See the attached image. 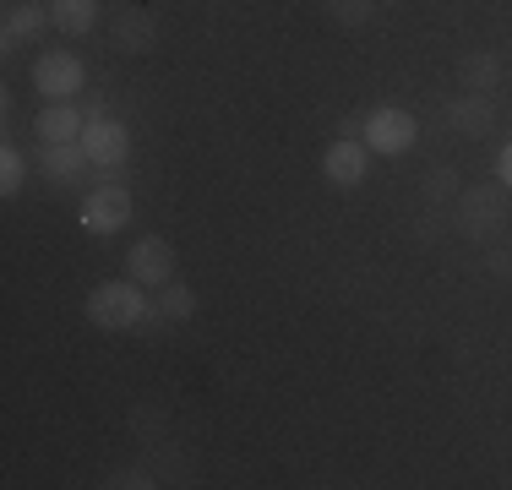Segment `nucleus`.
I'll use <instances>...</instances> for the list:
<instances>
[{
    "label": "nucleus",
    "instance_id": "8",
    "mask_svg": "<svg viewBox=\"0 0 512 490\" xmlns=\"http://www.w3.org/2000/svg\"><path fill=\"white\" fill-rule=\"evenodd\" d=\"M365 169H371V147H365L360 137H333L322 153V180L338 191H355L365 180Z\"/></svg>",
    "mask_w": 512,
    "mask_h": 490
},
{
    "label": "nucleus",
    "instance_id": "4",
    "mask_svg": "<svg viewBox=\"0 0 512 490\" xmlns=\"http://www.w3.org/2000/svg\"><path fill=\"white\" fill-rule=\"evenodd\" d=\"M77 224L88 229V235H120V229L131 224V191L120 186V180H104V186H93L88 196H82V213Z\"/></svg>",
    "mask_w": 512,
    "mask_h": 490
},
{
    "label": "nucleus",
    "instance_id": "7",
    "mask_svg": "<svg viewBox=\"0 0 512 490\" xmlns=\"http://www.w3.org/2000/svg\"><path fill=\"white\" fill-rule=\"evenodd\" d=\"M126 278H137L142 289H164L169 278H175V245L164 235H142L126 251Z\"/></svg>",
    "mask_w": 512,
    "mask_h": 490
},
{
    "label": "nucleus",
    "instance_id": "24",
    "mask_svg": "<svg viewBox=\"0 0 512 490\" xmlns=\"http://www.w3.org/2000/svg\"><path fill=\"white\" fill-rule=\"evenodd\" d=\"M360 131H365V115H344V120H338V137H360Z\"/></svg>",
    "mask_w": 512,
    "mask_h": 490
},
{
    "label": "nucleus",
    "instance_id": "1",
    "mask_svg": "<svg viewBox=\"0 0 512 490\" xmlns=\"http://www.w3.org/2000/svg\"><path fill=\"white\" fill-rule=\"evenodd\" d=\"M153 311V300L142 294L137 278H109L88 294V322L104 327V333H126V327H142Z\"/></svg>",
    "mask_w": 512,
    "mask_h": 490
},
{
    "label": "nucleus",
    "instance_id": "14",
    "mask_svg": "<svg viewBox=\"0 0 512 490\" xmlns=\"http://www.w3.org/2000/svg\"><path fill=\"white\" fill-rule=\"evenodd\" d=\"M33 131H39V142H82V131H88V115L77 109V98H66V104L39 109Z\"/></svg>",
    "mask_w": 512,
    "mask_h": 490
},
{
    "label": "nucleus",
    "instance_id": "5",
    "mask_svg": "<svg viewBox=\"0 0 512 490\" xmlns=\"http://www.w3.org/2000/svg\"><path fill=\"white\" fill-rule=\"evenodd\" d=\"M82 82H88V66H82L71 49H44V55L33 60V88L50 98V104H66V98H77Z\"/></svg>",
    "mask_w": 512,
    "mask_h": 490
},
{
    "label": "nucleus",
    "instance_id": "20",
    "mask_svg": "<svg viewBox=\"0 0 512 490\" xmlns=\"http://www.w3.org/2000/svg\"><path fill=\"white\" fill-rule=\"evenodd\" d=\"M104 485H109V490H153L158 480H153L148 469H120V474H109Z\"/></svg>",
    "mask_w": 512,
    "mask_h": 490
},
{
    "label": "nucleus",
    "instance_id": "12",
    "mask_svg": "<svg viewBox=\"0 0 512 490\" xmlns=\"http://www.w3.org/2000/svg\"><path fill=\"white\" fill-rule=\"evenodd\" d=\"M44 28H55L50 22V6L44 0H17V6H6V22H0V39H6V49L17 44H39Z\"/></svg>",
    "mask_w": 512,
    "mask_h": 490
},
{
    "label": "nucleus",
    "instance_id": "22",
    "mask_svg": "<svg viewBox=\"0 0 512 490\" xmlns=\"http://www.w3.org/2000/svg\"><path fill=\"white\" fill-rule=\"evenodd\" d=\"M414 235H420V240H442V207H425L420 224H414Z\"/></svg>",
    "mask_w": 512,
    "mask_h": 490
},
{
    "label": "nucleus",
    "instance_id": "25",
    "mask_svg": "<svg viewBox=\"0 0 512 490\" xmlns=\"http://www.w3.org/2000/svg\"><path fill=\"white\" fill-rule=\"evenodd\" d=\"M376 6H404V0H376Z\"/></svg>",
    "mask_w": 512,
    "mask_h": 490
},
{
    "label": "nucleus",
    "instance_id": "11",
    "mask_svg": "<svg viewBox=\"0 0 512 490\" xmlns=\"http://www.w3.org/2000/svg\"><path fill=\"white\" fill-rule=\"evenodd\" d=\"M447 126H453L458 137H469V142L491 137V126H496V104H491V93H458L453 104H447Z\"/></svg>",
    "mask_w": 512,
    "mask_h": 490
},
{
    "label": "nucleus",
    "instance_id": "21",
    "mask_svg": "<svg viewBox=\"0 0 512 490\" xmlns=\"http://www.w3.org/2000/svg\"><path fill=\"white\" fill-rule=\"evenodd\" d=\"M485 273L507 284V278H512V245H491V256H485Z\"/></svg>",
    "mask_w": 512,
    "mask_h": 490
},
{
    "label": "nucleus",
    "instance_id": "15",
    "mask_svg": "<svg viewBox=\"0 0 512 490\" xmlns=\"http://www.w3.org/2000/svg\"><path fill=\"white\" fill-rule=\"evenodd\" d=\"M191 316H197V289H191V284H180V278H169V284L158 289V300H153L148 322L180 327V322H191Z\"/></svg>",
    "mask_w": 512,
    "mask_h": 490
},
{
    "label": "nucleus",
    "instance_id": "17",
    "mask_svg": "<svg viewBox=\"0 0 512 490\" xmlns=\"http://www.w3.org/2000/svg\"><path fill=\"white\" fill-rule=\"evenodd\" d=\"M458 169H447V164H436L431 175L420 180V196H425V207H447V202H458Z\"/></svg>",
    "mask_w": 512,
    "mask_h": 490
},
{
    "label": "nucleus",
    "instance_id": "6",
    "mask_svg": "<svg viewBox=\"0 0 512 490\" xmlns=\"http://www.w3.org/2000/svg\"><path fill=\"white\" fill-rule=\"evenodd\" d=\"M88 169H93V158L82 142H39V175L55 191H77L88 180Z\"/></svg>",
    "mask_w": 512,
    "mask_h": 490
},
{
    "label": "nucleus",
    "instance_id": "3",
    "mask_svg": "<svg viewBox=\"0 0 512 490\" xmlns=\"http://www.w3.org/2000/svg\"><path fill=\"white\" fill-rule=\"evenodd\" d=\"M360 142L371 147V153H382V158H398V153H409V147L420 142V120H414L409 109H398V104H382V109L365 115Z\"/></svg>",
    "mask_w": 512,
    "mask_h": 490
},
{
    "label": "nucleus",
    "instance_id": "13",
    "mask_svg": "<svg viewBox=\"0 0 512 490\" xmlns=\"http://www.w3.org/2000/svg\"><path fill=\"white\" fill-rule=\"evenodd\" d=\"M502 77H507V66H502L496 49H469V55L458 60V88L463 93H491V88H502Z\"/></svg>",
    "mask_w": 512,
    "mask_h": 490
},
{
    "label": "nucleus",
    "instance_id": "23",
    "mask_svg": "<svg viewBox=\"0 0 512 490\" xmlns=\"http://www.w3.org/2000/svg\"><path fill=\"white\" fill-rule=\"evenodd\" d=\"M496 180H502V186L512 191V142L502 147V153H496Z\"/></svg>",
    "mask_w": 512,
    "mask_h": 490
},
{
    "label": "nucleus",
    "instance_id": "2",
    "mask_svg": "<svg viewBox=\"0 0 512 490\" xmlns=\"http://www.w3.org/2000/svg\"><path fill=\"white\" fill-rule=\"evenodd\" d=\"M453 229L469 240H496L507 229V186L485 180V186H463L453 202Z\"/></svg>",
    "mask_w": 512,
    "mask_h": 490
},
{
    "label": "nucleus",
    "instance_id": "18",
    "mask_svg": "<svg viewBox=\"0 0 512 490\" xmlns=\"http://www.w3.org/2000/svg\"><path fill=\"white\" fill-rule=\"evenodd\" d=\"M22 186H28V158L17 153V142L0 147V196H17Z\"/></svg>",
    "mask_w": 512,
    "mask_h": 490
},
{
    "label": "nucleus",
    "instance_id": "16",
    "mask_svg": "<svg viewBox=\"0 0 512 490\" xmlns=\"http://www.w3.org/2000/svg\"><path fill=\"white\" fill-rule=\"evenodd\" d=\"M50 22L66 39H88L99 28V0H50Z\"/></svg>",
    "mask_w": 512,
    "mask_h": 490
},
{
    "label": "nucleus",
    "instance_id": "19",
    "mask_svg": "<svg viewBox=\"0 0 512 490\" xmlns=\"http://www.w3.org/2000/svg\"><path fill=\"white\" fill-rule=\"evenodd\" d=\"M327 17H333L338 28H365V22L376 17V0H327Z\"/></svg>",
    "mask_w": 512,
    "mask_h": 490
},
{
    "label": "nucleus",
    "instance_id": "10",
    "mask_svg": "<svg viewBox=\"0 0 512 490\" xmlns=\"http://www.w3.org/2000/svg\"><path fill=\"white\" fill-rule=\"evenodd\" d=\"M158 17L148 6H120V17H115V28H109V39H115L120 55H148V49L158 44Z\"/></svg>",
    "mask_w": 512,
    "mask_h": 490
},
{
    "label": "nucleus",
    "instance_id": "9",
    "mask_svg": "<svg viewBox=\"0 0 512 490\" xmlns=\"http://www.w3.org/2000/svg\"><path fill=\"white\" fill-rule=\"evenodd\" d=\"M82 147H88L93 169H120V164L131 158V131L120 126L115 115H104V120H88V131H82Z\"/></svg>",
    "mask_w": 512,
    "mask_h": 490
}]
</instances>
